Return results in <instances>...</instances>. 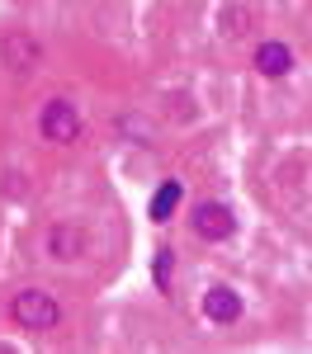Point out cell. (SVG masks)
<instances>
[{
    "label": "cell",
    "instance_id": "1",
    "mask_svg": "<svg viewBox=\"0 0 312 354\" xmlns=\"http://www.w3.org/2000/svg\"><path fill=\"white\" fill-rule=\"evenodd\" d=\"M10 312H15V322L24 330H53L57 322H62V302H57L48 288H24V293H15Z\"/></svg>",
    "mask_w": 312,
    "mask_h": 354
},
{
    "label": "cell",
    "instance_id": "2",
    "mask_svg": "<svg viewBox=\"0 0 312 354\" xmlns=\"http://www.w3.org/2000/svg\"><path fill=\"white\" fill-rule=\"evenodd\" d=\"M38 133H43V142L71 147V142L81 137V113H76V104H66V100H48L43 113H38Z\"/></svg>",
    "mask_w": 312,
    "mask_h": 354
},
{
    "label": "cell",
    "instance_id": "3",
    "mask_svg": "<svg viewBox=\"0 0 312 354\" xmlns=\"http://www.w3.org/2000/svg\"><path fill=\"white\" fill-rule=\"evenodd\" d=\"M0 62H5L10 71H38V66H43V43H38L28 28H10V33L0 38Z\"/></svg>",
    "mask_w": 312,
    "mask_h": 354
},
{
    "label": "cell",
    "instance_id": "4",
    "mask_svg": "<svg viewBox=\"0 0 312 354\" xmlns=\"http://www.w3.org/2000/svg\"><path fill=\"white\" fill-rule=\"evenodd\" d=\"M190 227H194L199 241H227L237 232V218H232V208H223V203H199Z\"/></svg>",
    "mask_w": 312,
    "mask_h": 354
},
{
    "label": "cell",
    "instance_id": "5",
    "mask_svg": "<svg viewBox=\"0 0 312 354\" xmlns=\"http://www.w3.org/2000/svg\"><path fill=\"white\" fill-rule=\"evenodd\" d=\"M85 245H90V236H85L81 222H57L53 232H48V255L53 260H81Z\"/></svg>",
    "mask_w": 312,
    "mask_h": 354
},
{
    "label": "cell",
    "instance_id": "6",
    "mask_svg": "<svg viewBox=\"0 0 312 354\" xmlns=\"http://www.w3.org/2000/svg\"><path fill=\"white\" fill-rule=\"evenodd\" d=\"M203 317L208 322H218V326H232V322H241V293H232V288H208L203 293Z\"/></svg>",
    "mask_w": 312,
    "mask_h": 354
},
{
    "label": "cell",
    "instance_id": "7",
    "mask_svg": "<svg viewBox=\"0 0 312 354\" xmlns=\"http://www.w3.org/2000/svg\"><path fill=\"white\" fill-rule=\"evenodd\" d=\"M255 71L260 76H288L293 71V48L288 43H260L255 48Z\"/></svg>",
    "mask_w": 312,
    "mask_h": 354
},
{
    "label": "cell",
    "instance_id": "8",
    "mask_svg": "<svg viewBox=\"0 0 312 354\" xmlns=\"http://www.w3.org/2000/svg\"><path fill=\"white\" fill-rule=\"evenodd\" d=\"M175 208H180V180H166L161 189L152 194V208L147 213H152V222H166Z\"/></svg>",
    "mask_w": 312,
    "mask_h": 354
},
{
    "label": "cell",
    "instance_id": "9",
    "mask_svg": "<svg viewBox=\"0 0 312 354\" xmlns=\"http://www.w3.org/2000/svg\"><path fill=\"white\" fill-rule=\"evenodd\" d=\"M170 265H175V260H170V250H156V265H152V274H156V283H161V288L170 283Z\"/></svg>",
    "mask_w": 312,
    "mask_h": 354
}]
</instances>
